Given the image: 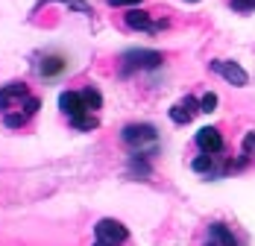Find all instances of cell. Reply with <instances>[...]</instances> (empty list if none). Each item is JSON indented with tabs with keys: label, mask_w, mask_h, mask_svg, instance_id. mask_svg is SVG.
I'll use <instances>...</instances> for the list:
<instances>
[{
	"label": "cell",
	"mask_w": 255,
	"mask_h": 246,
	"mask_svg": "<svg viewBox=\"0 0 255 246\" xmlns=\"http://www.w3.org/2000/svg\"><path fill=\"white\" fill-rule=\"evenodd\" d=\"M203 246H241L235 232H232L226 223H211L208 226V235H205V244Z\"/></svg>",
	"instance_id": "obj_7"
},
{
	"label": "cell",
	"mask_w": 255,
	"mask_h": 246,
	"mask_svg": "<svg viewBox=\"0 0 255 246\" xmlns=\"http://www.w3.org/2000/svg\"><path fill=\"white\" fill-rule=\"evenodd\" d=\"M124 144L129 147L132 158H150L158 147V135L147 123H132V126L124 129Z\"/></svg>",
	"instance_id": "obj_3"
},
{
	"label": "cell",
	"mask_w": 255,
	"mask_h": 246,
	"mask_svg": "<svg viewBox=\"0 0 255 246\" xmlns=\"http://www.w3.org/2000/svg\"><path fill=\"white\" fill-rule=\"evenodd\" d=\"M112 6H135V3H141V0H109Z\"/></svg>",
	"instance_id": "obj_14"
},
{
	"label": "cell",
	"mask_w": 255,
	"mask_h": 246,
	"mask_svg": "<svg viewBox=\"0 0 255 246\" xmlns=\"http://www.w3.org/2000/svg\"><path fill=\"white\" fill-rule=\"evenodd\" d=\"M38 97L26 88L24 82H9L0 88V121L9 129H21L35 118L38 112Z\"/></svg>",
	"instance_id": "obj_2"
},
{
	"label": "cell",
	"mask_w": 255,
	"mask_h": 246,
	"mask_svg": "<svg viewBox=\"0 0 255 246\" xmlns=\"http://www.w3.org/2000/svg\"><path fill=\"white\" fill-rule=\"evenodd\" d=\"M127 26H132V29H144V32H155V29L164 26V21H153L150 12H129Z\"/></svg>",
	"instance_id": "obj_10"
},
{
	"label": "cell",
	"mask_w": 255,
	"mask_h": 246,
	"mask_svg": "<svg viewBox=\"0 0 255 246\" xmlns=\"http://www.w3.org/2000/svg\"><path fill=\"white\" fill-rule=\"evenodd\" d=\"M38 71H41V76H56L65 71V59L62 56H47L41 65H38Z\"/></svg>",
	"instance_id": "obj_11"
},
{
	"label": "cell",
	"mask_w": 255,
	"mask_h": 246,
	"mask_svg": "<svg viewBox=\"0 0 255 246\" xmlns=\"http://www.w3.org/2000/svg\"><path fill=\"white\" fill-rule=\"evenodd\" d=\"M194 144H197V149H200L203 155H220V152H223V135H220V129L205 126V129L197 132Z\"/></svg>",
	"instance_id": "obj_6"
},
{
	"label": "cell",
	"mask_w": 255,
	"mask_h": 246,
	"mask_svg": "<svg viewBox=\"0 0 255 246\" xmlns=\"http://www.w3.org/2000/svg\"><path fill=\"white\" fill-rule=\"evenodd\" d=\"M100 106L103 97L97 88H79V91H65L59 97V109L62 115L71 121L74 129L79 132H91L100 123Z\"/></svg>",
	"instance_id": "obj_1"
},
{
	"label": "cell",
	"mask_w": 255,
	"mask_h": 246,
	"mask_svg": "<svg viewBox=\"0 0 255 246\" xmlns=\"http://www.w3.org/2000/svg\"><path fill=\"white\" fill-rule=\"evenodd\" d=\"M158 65H161V53H155V50H129L121 59V74L129 76L135 71H153Z\"/></svg>",
	"instance_id": "obj_4"
},
{
	"label": "cell",
	"mask_w": 255,
	"mask_h": 246,
	"mask_svg": "<svg viewBox=\"0 0 255 246\" xmlns=\"http://www.w3.org/2000/svg\"><path fill=\"white\" fill-rule=\"evenodd\" d=\"M129 238L127 226L118 220H100L94 226V244L91 246H124Z\"/></svg>",
	"instance_id": "obj_5"
},
{
	"label": "cell",
	"mask_w": 255,
	"mask_h": 246,
	"mask_svg": "<svg viewBox=\"0 0 255 246\" xmlns=\"http://www.w3.org/2000/svg\"><path fill=\"white\" fill-rule=\"evenodd\" d=\"M235 12H255V0H229Z\"/></svg>",
	"instance_id": "obj_12"
},
{
	"label": "cell",
	"mask_w": 255,
	"mask_h": 246,
	"mask_svg": "<svg viewBox=\"0 0 255 246\" xmlns=\"http://www.w3.org/2000/svg\"><path fill=\"white\" fill-rule=\"evenodd\" d=\"M197 112H203V109H200V100L197 97H185V100H179L176 106L170 109V118H173L176 123H188Z\"/></svg>",
	"instance_id": "obj_9"
},
{
	"label": "cell",
	"mask_w": 255,
	"mask_h": 246,
	"mask_svg": "<svg viewBox=\"0 0 255 246\" xmlns=\"http://www.w3.org/2000/svg\"><path fill=\"white\" fill-rule=\"evenodd\" d=\"M211 71H214V74H220L223 79H229L232 85H247V79H250L244 68H238V62H226V59L211 62Z\"/></svg>",
	"instance_id": "obj_8"
},
{
	"label": "cell",
	"mask_w": 255,
	"mask_h": 246,
	"mask_svg": "<svg viewBox=\"0 0 255 246\" xmlns=\"http://www.w3.org/2000/svg\"><path fill=\"white\" fill-rule=\"evenodd\" d=\"M214 106H217V97H214V94H205V97L200 100V109H203V112H214Z\"/></svg>",
	"instance_id": "obj_13"
}]
</instances>
